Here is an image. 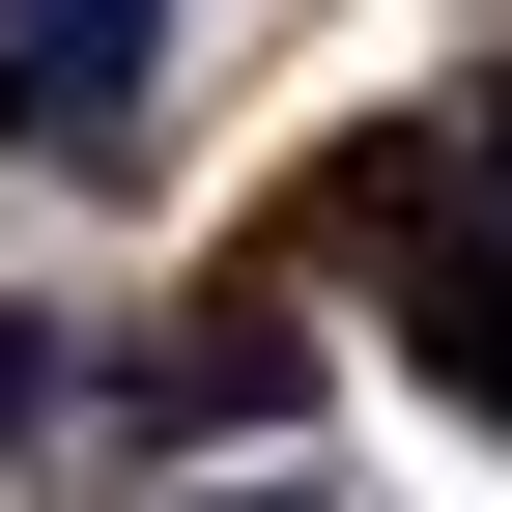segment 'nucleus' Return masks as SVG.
<instances>
[{
    "instance_id": "obj_2",
    "label": "nucleus",
    "mask_w": 512,
    "mask_h": 512,
    "mask_svg": "<svg viewBox=\"0 0 512 512\" xmlns=\"http://www.w3.org/2000/svg\"><path fill=\"white\" fill-rule=\"evenodd\" d=\"M86 399V342H57V313H0V427H57Z\"/></svg>"
},
{
    "instance_id": "obj_1",
    "label": "nucleus",
    "mask_w": 512,
    "mask_h": 512,
    "mask_svg": "<svg viewBox=\"0 0 512 512\" xmlns=\"http://www.w3.org/2000/svg\"><path fill=\"white\" fill-rule=\"evenodd\" d=\"M143 57H171V0H29L0 29V143L29 171H143Z\"/></svg>"
}]
</instances>
